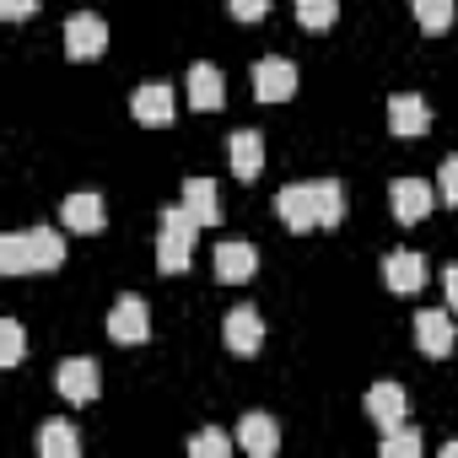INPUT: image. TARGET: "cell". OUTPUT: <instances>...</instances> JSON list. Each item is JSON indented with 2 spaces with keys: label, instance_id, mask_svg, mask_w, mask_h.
Listing matches in <instances>:
<instances>
[{
  "label": "cell",
  "instance_id": "cell-1",
  "mask_svg": "<svg viewBox=\"0 0 458 458\" xmlns=\"http://www.w3.org/2000/svg\"><path fill=\"white\" fill-rule=\"evenodd\" d=\"M276 210L292 233H318V226H340L345 221V189L335 178H313V183H286L276 194Z\"/></svg>",
  "mask_w": 458,
  "mask_h": 458
},
{
  "label": "cell",
  "instance_id": "cell-2",
  "mask_svg": "<svg viewBox=\"0 0 458 458\" xmlns=\"http://www.w3.org/2000/svg\"><path fill=\"white\" fill-rule=\"evenodd\" d=\"M60 265H65V238L49 233V226H33V233H6V238H0V270H6V276L60 270Z\"/></svg>",
  "mask_w": 458,
  "mask_h": 458
},
{
  "label": "cell",
  "instance_id": "cell-3",
  "mask_svg": "<svg viewBox=\"0 0 458 458\" xmlns=\"http://www.w3.org/2000/svg\"><path fill=\"white\" fill-rule=\"evenodd\" d=\"M194 233L199 221L189 216V205H167L162 210V233H157V270L162 276H183L194 259Z\"/></svg>",
  "mask_w": 458,
  "mask_h": 458
},
{
  "label": "cell",
  "instance_id": "cell-4",
  "mask_svg": "<svg viewBox=\"0 0 458 458\" xmlns=\"http://www.w3.org/2000/svg\"><path fill=\"white\" fill-rule=\"evenodd\" d=\"M55 388H60L71 404H92V399L103 394V367H98L92 356H71V361H60Z\"/></svg>",
  "mask_w": 458,
  "mask_h": 458
},
{
  "label": "cell",
  "instance_id": "cell-5",
  "mask_svg": "<svg viewBox=\"0 0 458 458\" xmlns=\"http://www.w3.org/2000/svg\"><path fill=\"white\" fill-rule=\"evenodd\" d=\"M292 92H297V65L281 60V55H265L254 65V98L259 103H286Z\"/></svg>",
  "mask_w": 458,
  "mask_h": 458
},
{
  "label": "cell",
  "instance_id": "cell-6",
  "mask_svg": "<svg viewBox=\"0 0 458 458\" xmlns=\"http://www.w3.org/2000/svg\"><path fill=\"white\" fill-rule=\"evenodd\" d=\"M221 340H226V351H233V356H254L265 345L259 308H233V313H226V324H221Z\"/></svg>",
  "mask_w": 458,
  "mask_h": 458
},
{
  "label": "cell",
  "instance_id": "cell-7",
  "mask_svg": "<svg viewBox=\"0 0 458 458\" xmlns=\"http://www.w3.org/2000/svg\"><path fill=\"white\" fill-rule=\"evenodd\" d=\"M103 49H108V28H103V17L76 12V17L65 22V55H71V60H98Z\"/></svg>",
  "mask_w": 458,
  "mask_h": 458
},
{
  "label": "cell",
  "instance_id": "cell-8",
  "mask_svg": "<svg viewBox=\"0 0 458 458\" xmlns=\"http://www.w3.org/2000/svg\"><path fill=\"white\" fill-rule=\"evenodd\" d=\"M388 205H394V221L415 226V221L431 216V183L426 178H394L388 183Z\"/></svg>",
  "mask_w": 458,
  "mask_h": 458
},
{
  "label": "cell",
  "instance_id": "cell-9",
  "mask_svg": "<svg viewBox=\"0 0 458 458\" xmlns=\"http://www.w3.org/2000/svg\"><path fill=\"white\" fill-rule=\"evenodd\" d=\"M108 335H114L119 345H140V340L151 335V308H146L140 297H119L114 313H108Z\"/></svg>",
  "mask_w": 458,
  "mask_h": 458
},
{
  "label": "cell",
  "instance_id": "cell-10",
  "mask_svg": "<svg viewBox=\"0 0 458 458\" xmlns=\"http://www.w3.org/2000/svg\"><path fill=\"white\" fill-rule=\"evenodd\" d=\"M130 114H135L146 130H162V124H173V114H178V98H173V87H162V81H146V87L135 92Z\"/></svg>",
  "mask_w": 458,
  "mask_h": 458
},
{
  "label": "cell",
  "instance_id": "cell-11",
  "mask_svg": "<svg viewBox=\"0 0 458 458\" xmlns=\"http://www.w3.org/2000/svg\"><path fill=\"white\" fill-rule=\"evenodd\" d=\"M367 415H372L383 431H394V426H404V415H410V394H404L399 383H372V388H367Z\"/></svg>",
  "mask_w": 458,
  "mask_h": 458
},
{
  "label": "cell",
  "instance_id": "cell-12",
  "mask_svg": "<svg viewBox=\"0 0 458 458\" xmlns=\"http://www.w3.org/2000/svg\"><path fill=\"white\" fill-rule=\"evenodd\" d=\"M238 442H243L249 458H276V447H281V426H276L265 410H249V415L238 420Z\"/></svg>",
  "mask_w": 458,
  "mask_h": 458
},
{
  "label": "cell",
  "instance_id": "cell-13",
  "mask_svg": "<svg viewBox=\"0 0 458 458\" xmlns=\"http://www.w3.org/2000/svg\"><path fill=\"white\" fill-rule=\"evenodd\" d=\"M254 270H259V254H254V243H243V238H233V243H216V276H221L226 286H243Z\"/></svg>",
  "mask_w": 458,
  "mask_h": 458
},
{
  "label": "cell",
  "instance_id": "cell-14",
  "mask_svg": "<svg viewBox=\"0 0 458 458\" xmlns=\"http://www.w3.org/2000/svg\"><path fill=\"white\" fill-rule=\"evenodd\" d=\"M189 103H194L199 114H210V108L226 103V81H221V71H216L210 60H194V65H189Z\"/></svg>",
  "mask_w": 458,
  "mask_h": 458
},
{
  "label": "cell",
  "instance_id": "cell-15",
  "mask_svg": "<svg viewBox=\"0 0 458 458\" xmlns=\"http://www.w3.org/2000/svg\"><path fill=\"white\" fill-rule=\"evenodd\" d=\"M388 130L404 135V140H410V135H426V130H431V108H426L415 92H399V98H388Z\"/></svg>",
  "mask_w": 458,
  "mask_h": 458
},
{
  "label": "cell",
  "instance_id": "cell-16",
  "mask_svg": "<svg viewBox=\"0 0 458 458\" xmlns=\"http://www.w3.org/2000/svg\"><path fill=\"white\" fill-rule=\"evenodd\" d=\"M226 157H233V173H238L243 183H254L259 167H265V140H259V130H233V140H226Z\"/></svg>",
  "mask_w": 458,
  "mask_h": 458
},
{
  "label": "cell",
  "instance_id": "cell-17",
  "mask_svg": "<svg viewBox=\"0 0 458 458\" xmlns=\"http://www.w3.org/2000/svg\"><path fill=\"white\" fill-rule=\"evenodd\" d=\"M420 281H426V259H420V254H388V259H383V286H388L394 297L420 292Z\"/></svg>",
  "mask_w": 458,
  "mask_h": 458
},
{
  "label": "cell",
  "instance_id": "cell-18",
  "mask_svg": "<svg viewBox=\"0 0 458 458\" xmlns=\"http://www.w3.org/2000/svg\"><path fill=\"white\" fill-rule=\"evenodd\" d=\"M415 345H420L426 356H447V351H453V318H447L442 308L415 313Z\"/></svg>",
  "mask_w": 458,
  "mask_h": 458
},
{
  "label": "cell",
  "instance_id": "cell-19",
  "mask_svg": "<svg viewBox=\"0 0 458 458\" xmlns=\"http://www.w3.org/2000/svg\"><path fill=\"white\" fill-rule=\"evenodd\" d=\"M60 216H65L71 233H87V238L108 226V210H103V199H98V194H71V199L60 205Z\"/></svg>",
  "mask_w": 458,
  "mask_h": 458
},
{
  "label": "cell",
  "instance_id": "cell-20",
  "mask_svg": "<svg viewBox=\"0 0 458 458\" xmlns=\"http://www.w3.org/2000/svg\"><path fill=\"white\" fill-rule=\"evenodd\" d=\"M183 205H189V216L199 226H216L221 221V194H216L210 178H183Z\"/></svg>",
  "mask_w": 458,
  "mask_h": 458
},
{
  "label": "cell",
  "instance_id": "cell-21",
  "mask_svg": "<svg viewBox=\"0 0 458 458\" xmlns=\"http://www.w3.org/2000/svg\"><path fill=\"white\" fill-rule=\"evenodd\" d=\"M33 447H38L44 458H76V453H81V437H76L71 420H49V426L33 437Z\"/></svg>",
  "mask_w": 458,
  "mask_h": 458
},
{
  "label": "cell",
  "instance_id": "cell-22",
  "mask_svg": "<svg viewBox=\"0 0 458 458\" xmlns=\"http://www.w3.org/2000/svg\"><path fill=\"white\" fill-rule=\"evenodd\" d=\"M415 6V22H420V33H431V38H442L447 28H453V0H410Z\"/></svg>",
  "mask_w": 458,
  "mask_h": 458
},
{
  "label": "cell",
  "instance_id": "cell-23",
  "mask_svg": "<svg viewBox=\"0 0 458 458\" xmlns=\"http://www.w3.org/2000/svg\"><path fill=\"white\" fill-rule=\"evenodd\" d=\"M335 12H340V0H297V22L308 33H329L335 28Z\"/></svg>",
  "mask_w": 458,
  "mask_h": 458
},
{
  "label": "cell",
  "instance_id": "cell-24",
  "mask_svg": "<svg viewBox=\"0 0 458 458\" xmlns=\"http://www.w3.org/2000/svg\"><path fill=\"white\" fill-rule=\"evenodd\" d=\"M377 453H383V458H415V453H420V431H410V426H394V431H383Z\"/></svg>",
  "mask_w": 458,
  "mask_h": 458
},
{
  "label": "cell",
  "instance_id": "cell-25",
  "mask_svg": "<svg viewBox=\"0 0 458 458\" xmlns=\"http://www.w3.org/2000/svg\"><path fill=\"white\" fill-rule=\"evenodd\" d=\"M226 447H233V437H226V431H216V426L189 437V453H194V458H226Z\"/></svg>",
  "mask_w": 458,
  "mask_h": 458
},
{
  "label": "cell",
  "instance_id": "cell-26",
  "mask_svg": "<svg viewBox=\"0 0 458 458\" xmlns=\"http://www.w3.org/2000/svg\"><path fill=\"white\" fill-rule=\"evenodd\" d=\"M22 351H28V340H22V324H17V318H6V324H0V361H6V367H17V361H22Z\"/></svg>",
  "mask_w": 458,
  "mask_h": 458
},
{
  "label": "cell",
  "instance_id": "cell-27",
  "mask_svg": "<svg viewBox=\"0 0 458 458\" xmlns=\"http://www.w3.org/2000/svg\"><path fill=\"white\" fill-rule=\"evenodd\" d=\"M437 194H442V205H458V157L442 162V173H437Z\"/></svg>",
  "mask_w": 458,
  "mask_h": 458
},
{
  "label": "cell",
  "instance_id": "cell-28",
  "mask_svg": "<svg viewBox=\"0 0 458 458\" xmlns=\"http://www.w3.org/2000/svg\"><path fill=\"white\" fill-rule=\"evenodd\" d=\"M226 12H233L238 22H259L270 12V0H226Z\"/></svg>",
  "mask_w": 458,
  "mask_h": 458
},
{
  "label": "cell",
  "instance_id": "cell-29",
  "mask_svg": "<svg viewBox=\"0 0 458 458\" xmlns=\"http://www.w3.org/2000/svg\"><path fill=\"white\" fill-rule=\"evenodd\" d=\"M0 17H6V22H22V17H33V0H0Z\"/></svg>",
  "mask_w": 458,
  "mask_h": 458
},
{
  "label": "cell",
  "instance_id": "cell-30",
  "mask_svg": "<svg viewBox=\"0 0 458 458\" xmlns=\"http://www.w3.org/2000/svg\"><path fill=\"white\" fill-rule=\"evenodd\" d=\"M442 292H447V308H458V265L442 270Z\"/></svg>",
  "mask_w": 458,
  "mask_h": 458
},
{
  "label": "cell",
  "instance_id": "cell-31",
  "mask_svg": "<svg viewBox=\"0 0 458 458\" xmlns=\"http://www.w3.org/2000/svg\"><path fill=\"white\" fill-rule=\"evenodd\" d=\"M442 458H458V442H442Z\"/></svg>",
  "mask_w": 458,
  "mask_h": 458
}]
</instances>
